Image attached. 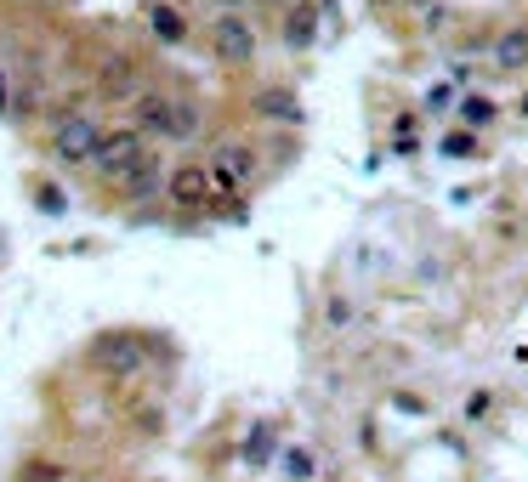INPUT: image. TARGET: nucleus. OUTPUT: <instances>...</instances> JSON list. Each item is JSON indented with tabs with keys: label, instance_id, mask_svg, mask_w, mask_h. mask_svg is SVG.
<instances>
[{
	"label": "nucleus",
	"instance_id": "nucleus-1",
	"mask_svg": "<svg viewBox=\"0 0 528 482\" xmlns=\"http://www.w3.org/2000/svg\"><path fill=\"white\" fill-rule=\"evenodd\" d=\"M142 159H148V137H142L137 125H120V131H103L97 154H91V171L108 176V182H125Z\"/></svg>",
	"mask_w": 528,
	"mask_h": 482
},
{
	"label": "nucleus",
	"instance_id": "nucleus-2",
	"mask_svg": "<svg viewBox=\"0 0 528 482\" xmlns=\"http://www.w3.org/2000/svg\"><path fill=\"white\" fill-rule=\"evenodd\" d=\"M97 142H103V125L91 114H63L52 125V159H63V165H91Z\"/></svg>",
	"mask_w": 528,
	"mask_h": 482
},
{
	"label": "nucleus",
	"instance_id": "nucleus-3",
	"mask_svg": "<svg viewBox=\"0 0 528 482\" xmlns=\"http://www.w3.org/2000/svg\"><path fill=\"white\" fill-rule=\"evenodd\" d=\"M211 46L222 63H233V69H245V63H256V29H250L239 12H222V18L211 23Z\"/></svg>",
	"mask_w": 528,
	"mask_h": 482
},
{
	"label": "nucleus",
	"instance_id": "nucleus-4",
	"mask_svg": "<svg viewBox=\"0 0 528 482\" xmlns=\"http://www.w3.org/2000/svg\"><path fill=\"white\" fill-rule=\"evenodd\" d=\"M250 176H256V154H250L245 142H222V148H216V159H211L216 193H222V199H233V193L250 182Z\"/></svg>",
	"mask_w": 528,
	"mask_h": 482
},
{
	"label": "nucleus",
	"instance_id": "nucleus-5",
	"mask_svg": "<svg viewBox=\"0 0 528 482\" xmlns=\"http://www.w3.org/2000/svg\"><path fill=\"white\" fill-rule=\"evenodd\" d=\"M176 210H205L216 199V182H211V165H176L171 182H165Z\"/></svg>",
	"mask_w": 528,
	"mask_h": 482
},
{
	"label": "nucleus",
	"instance_id": "nucleus-6",
	"mask_svg": "<svg viewBox=\"0 0 528 482\" xmlns=\"http://www.w3.org/2000/svg\"><path fill=\"white\" fill-rule=\"evenodd\" d=\"M142 358H148V352H142L137 335H103V341L91 346V363H97L103 375H137Z\"/></svg>",
	"mask_w": 528,
	"mask_h": 482
},
{
	"label": "nucleus",
	"instance_id": "nucleus-7",
	"mask_svg": "<svg viewBox=\"0 0 528 482\" xmlns=\"http://www.w3.org/2000/svg\"><path fill=\"white\" fill-rule=\"evenodd\" d=\"M171 114H176V97H165V91H137L131 97V120H137L142 137H171Z\"/></svg>",
	"mask_w": 528,
	"mask_h": 482
},
{
	"label": "nucleus",
	"instance_id": "nucleus-8",
	"mask_svg": "<svg viewBox=\"0 0 528 482\" xmlns=\"http://www.w3.org/2000/svg\"><path fill=\"white\" fill-rule=\"evenodd\" d=\"M256 114L273 120V125H301V97L284 91V86H262L256 91Z\"/></svg>",
	"mask_w": 528,
	"mask_h": 482
},
{
	"label": "nucleus",
	"instance_id": "nucleus-9",
	"mask_svg": "<svg viewBox=\"0 0 528 482\" xmlns=\"http://www.w3.org/2000/svg\"><path fill=\"white\" fill-rule=\"evenodd\" d=\"M148 29H154L159 46H182L188 40V18L176 12L171 0H148Z\"/></svg>",
	"mask_w": 528,
	"mask_h": 482
},
{
	"label": "nucleus",
	"instance_id": "nucleus-10",
	"mask_svg": "<svg viewBox=\"0 0 528 482\" xmlns=\"http://www.w3.org/2000/svg\"><path fill=\"white\" fill-rule=\"evenodd\" d=\"M313 40H318V6L313 0H296L290 18H284V46H290V52H307Z\"/></svg>",
	"mask_w": 528,
	"mask_h": 482
},
{
	"label": "nucleus",
	"instance_id": "nucleus-11",
	"mask_svg": "<svg viewBox=\"0 0 528 482\" xmlns=\"http://www.w3.org/2000/svg\"><path fill=\"white\" fill-rule=\"evenodd\" d=\"M494 63H500V74H523L528 69V29L523 23L494 40Z\"/></svg>",
	"mask_w": 528,
	"mask_h": 482
},
{
	"label": "nucleus",
	"instance_id": "nucleus-12",
	"mask_svg": "<svg viewBox=\"0 0 528 482\" xmlns=\"http://www.w3.org/2000/svg\"><path fill=\"white\" fill-rule=\"evenodd\" d=\"M97 86H103V97H137V63L131 57H108Z\"/></svg>",
	"mask_w": 528,
	"mask_h": 482
},
{
	"label": "nucleus",
	"instance_id": "nucleus-13",
	"mask_svg": "<svg viewBox=\"0 0 528 482\" xmlns=\"http://www.w3.org/2000/svg\"><path fill=\"white\" fill-rule=\"evenodd\" d=\"M188 137H199V108H194V103H176V114H171V142H188Z\"/></svg>",
	"mask_w": 528,
	"mask_h": 482
},
{
	"label": "nucleus",
	"instance_id": "nucleus-14",
	"mask_svg": "<svg viewBox=\"0 0 528 482\" xmlns=\"http://www.w3.org/2000/svg\"><path fill=\"white\" fill-rule=\"evenodd\" d=\"M154 182H159V171H154V159H142L137 171L125 176V193H154Z\"/></svg>",
	"mask_w": 528,
	"mask_h": 482
},
{
	"label": "nucleus",
	"instance_id": "nucleus-15",
	"mask_svg": "<svg viewBox=\"0 0 528 482\" xmlns=\"http://www.w3.org/2000/svg\"><path fill=\"white\" fill-rule=\"evenodd\" d=\"M460 120H466V125H489L494 120V103H489V97H466V103H460Z\"/></svg>",
	"mask_w": 528,
	"mask_h": 482
},
{
	"label": "nucleus",
	"instance_id": "nucleus-16",
	"mask_svg": "<svg viewBox=\"0 0 528 482\" xmlns=\"http://www.w3.org/2000/svg\"><path fill=\"white\" fill-rule=\"evenodd\" d=\"M284 465H290V477H296V482H307V477H313V454H301V448H296V454H290Z\"/></svg>",
	"mask_w": 528,
	"mask_h": 482
},
{
	"label": "nucleus",
	"instance_id": "nucleus-17",
	"mask_svg": "<svg viewBox=\"0 0 528 482\" xmlns=\"http://www.w3.org/2000/svg\"><path fill=\"white\" fill-rule=\"evenodd\" d=\"M443 154H455V159H466V154H472V137H449V142H443Z\"/></svg>",
	"mask_w": 528,
	"mask_h": 482
},
{
	"label": "nucleus",
	"instance_id": "nucleus-18",
	"mask_svg": "<svg viewBox=\"0 0 528 482\" xmlns=\"http://www.w3.org/2000/svg\"><path fill=\"white\" fill-rule=\"evenodd\" d=\"M245 454H250V460H262V454H267V426H256V437H250Z\"/></svg>",
	"mask_w": 528,
	"mask_h": 482
},
{
	"label": "nucleus",
	"instance_id": "nucleus-19",
	"mask_svg": "<svg viewBox=\"0 0 528 482\" xmlns=\"http://www.w3.org/2000/svg\"><path fill=\"white\" fill-rule=\"evenodd\" d=\"M40 205H46V210L57 216V210H63V193H57V188H40Z\"/></svg>",
	"mask_w": 528,
	"mask_h": 482
},
{
	"label": "nucleus",
	"instance_id": "nucleus-20",
	"mask_svg": "<svg viewBox=\"0 0 528 482\" xmlns=\"http://www.w3.org/2000/svg\"><path fill=\"white\" fill-rule=\"evenodd\" d=\"M6 108H12V91H6V74H0V114H6Z\"/></svg>",
	"mask_w": 528,
	"mask_h": 482
},
{
	"label": "nucleus",
	"instance_id": "nucleus-21",
	"mask_svg": "<svg viewBox=\"0 0 528 482\" xmlns=\"http://www.w3.org/2000/svg\"><path fill=\"white\" fill-rule=\"evenodd\" d=\"M375 6H392V0H375Z\"/></svg>",
	"mask_w": 528,
	"mask_h": 482
},
{
	"label": "nucleus",
	"instance_id": "nucleus-22",
	"mask_svg": "<svg viewBox=\"0 0 528 482\" xmlns=\"http://www.w3.org/2000/svg\"><path fill=\"white\" fill-rule=\"evenodd\" d=\"M415 6H432V0H415Z\"/></svg>",
	"mask_w": 528,
	"mask_h": 482
},
{
	"label": "nucleus",
	"instance_id": "nucleus-23",
	"mask_svg": "<svg viewBox=\"0 0 528 482\" xmlns=\"http://www.w3.org/2000/svg\"><path fill=\"white\" fill-rule=\"evenodd\" d=\"M523 114H528V97H523Z\"/></svg>",
	"mask_w": 528,
	"mask_h": 482
},
{
	"label": "nucleus",
	"instance_id": "nucleus-24",
	"mask_svg": "<svg viewBox=\"0 0 528 482\" xmlns=\"http://www.w3.org/2000/svg\"><path fill=\"white\" fill-rule=\"evenodd\" d=\"M222 6H233V0H222Z\"/></svg>",
	"mask_w": 528,
	"mask_h": 482
}]
</instances>
